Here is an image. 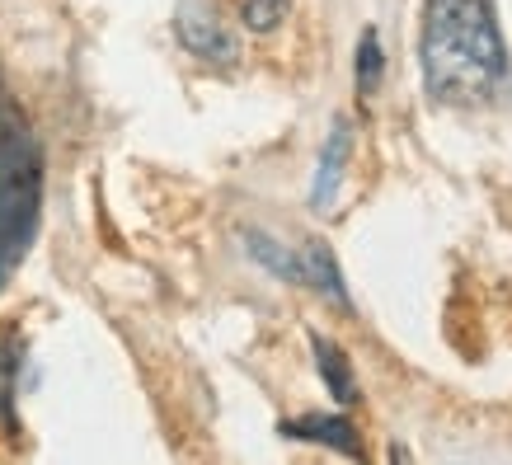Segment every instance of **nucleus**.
Instances as JSON below:
<instances>
[{
  "mask_svg": "<svg viewBox=\"0 0 512 465\" xmlns=\"http://www.w3.org/2000/svg\"><path fill=\"white\" fill-rule=\"evenodd\" d=\"M423 80L442 104H489L508 80V47L494 0H428L423 5Z\"/></svg>",
  "mask_w": 512,
  "mask_h": 465,
  "instance_id": "1",
  "label": "nucleus"
},
{
  "mask_svg": "<svg viewBox=\"0 0 512 465\" xmlns=\"http://www.w3.org/2000/svg\"><path fill=\"white\" fill-rule=\"evenodd\" d=\"M38 202H43V155L24 109L0 80V282L15 273L29 249Z\"/></svg>",
  "mask_w": 512,
  "mask_h": 465,
  "instance_id": "2",
  "label": "nucleus"
},
{
  "mask_svg": "<svg viewBox=\"0 0 512 465\" xmlns=\"http://www.w3.org/2000/svg\"><path fill=\"white\" fill-rule=\"evenodd\" d=\"M174 38L184 43V52L202 57V62H217V66L235 62V52H240L231 24L221 19V10L212 0H179V10H174Z\"/></svg>",
  "mask_w": 512,
  "mask_h": 465,
  "instance_id": "3",
  "label": "nucleus"
},
{
  "mask_svg": "<svg viewBox=\"0 0 512 465\" xmlns=\"http://www.w3.org/2000/svg\"><path fill=\"white\" fill-rule=\"evenodd\" d=\"M348 155H353V123H348V118H334V127H329V137H325V151H320V165H315V184H311L315 212H334L343 170H348Z\"/></svg>",
  "mask_w": 512,
  "mask_h": 465,
  "instance_id": "4",
  "label": "nucleus"
},
{
  "mask_svg": "<svg viewBox=\"0 0 512 465\" xmlns=\"http://www.w3.org/2000/svg\"><path fill=\"white\" fill-rule=\"evenodd\" d=\"M301 287H315V292H325L329 301L348 306V292H343V278H339V268H334V254H329L320 240H311V245L301 249Z\"/></svg>",
  "mask_w": 512,
  "mask_h": 465,
  "instance_id": "5",
  "label": "nucleus"
},
{
  "mask_svg": "<svg viewBox=\"0 0 512 465\" xmlns=\"http://www.w3.org/2000/svg\"><path fill=\"white\" fill-rule=\"evenodd\" d=\"M287 437H306V442H325V447L343 451V456H357V433H353V423L339 419V414H329V419H296L282 428Z\"/></svg>",
  "mask_w": 512,
  "mask_h": 465,
  "instance_id": "6",
  "label": "nucleus"
},
{
  "mask_svg": "<svg viewBox=\"0 0 512 465\" xmlns=\"http://www.w3.org/2000/svg\"><path fill=\"white\" fill-rule=\"evenodd\" d=\"M311 348H315V367H320V376H325L329 395H334L339 404H353L357 400V381H353V372H348L343 348L339 343H329V339H320V334L311 339Z\"/></svg>",
  "mask_w": 512,
  "mask_h": 465,
  "instance_id": "7",
  "label": "nucleus"
},
{
  "mask_svg": "<svg viewBox=\"0 0 512 465\" xmlns=\"http://www.w3.org/2000/svg\"><path fill=\"white\" fill-rule=\"evenodd\" d=\"M245 249L268 268V273H278L282 282H301V254L282 249L278 240H268V235H259V231H249L245 235Z\"/></svg>",
  "mask_w": 512,
  "mask_h": 465,
  "instance_id": "8",
  "label": "nucleus"
},
{
  "mask_svg": "<svg viewBox=\"0 0 512 465\" xmlns=\"http://www.w3.org/2000/svg\"><path fill=\"white\" fill-rule=\"evenodd\" d=\"M381 71H386V57H381V38H376V29H362V43H357V62H353L357 94H376V85H381Z\"/></svg>",
  "mask_w": 512,
  "mask_h": 465,
  "instance_id": "9",
  "label": "nucleus"
},
{
  "mask_svg": "<svg viewBox=\"0 0 512 465\" xmlns=\"http://www.w3.org/2000/svg\"><path fill=\"white\" fill-rule=\"evenodd\" d=\"M15 372H19V343L0 339V419L15 428Z\"/></svg>",
  "mask_w": 512,
  "mask_h": 465,
  "instance_id": "10",
  "label": "nucleus"
},
{
  "mask_svg": "<svg viewBox=\"0 0 512 465\" xmlns=\"http://www.w3.org/2000/svg\"><path fill=\"white\" fill-rule=\"evenodd\" d=\"M240 15H245V24L254 33H268V29H278L282 24L287 0H240Z\"/></svg>",
  "mask_w": 512,
  "mask_h": 465,
  "instance_id": "11",
  "label": "nucleus"
}]
</instances>
